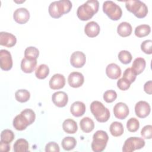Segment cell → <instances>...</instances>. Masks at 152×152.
Returning <instances> with one entry per match:
<instances>
[{"label":"cell","mask_w":152,"mask_h":152,"mask_svg":"<svg viewBox=\"0 0 152 152\" xmlns=\"http://www.w3.org/2000/svg\"><path fill=\"white\" fill-rule=\"evenodd\" d=\"M99 3L96 0H88L78 7L77 10L78 18L82 21L91 19L99 10Z\"/></svg>","instance_id":"6da1fadb"},{"label":"cell","mask_w":152,"mask_h":152,"mask_svg":"<svg viewBox=\"0 0 152 152\" xmlns=\"http://www.w3.org/2000/svg\"><path fill=\"white\" fill-rule=\"evenodd\" d=\"M72 8V2L69 0H60L50 4L48 8L49 15L54 18H60L69 12Z\"/></svg>","instance_id":"7a4b0ae2"},{"label":"cell","mask_w":152,"mask_h":152,"mask_svg":"<svg viewBox=\"0 0 152 152\" xmlns=\"http://www.w3.org/2000/svg\"><path fill=\"white\" fill-rule=\"evenodd\" d=\"M90 110L96 119L99 122H106L110 118V112L99 101H93L90 104Z\"/></svg>","instance_id":"3957f363"},{"label":"cell","mask_w":152,"mask_h":152,"mask_svg":"<svg viewBox=\"0 0 152 152\" xmlns=\"http://www.w3.org/2000/svg\"><path fill=\"white\" fill-rule=\"evenodd\" d=\"M125 7L128 11L132 12L138 18H144L148 13L147 6L139 0L125 1Z\"/></svg>","instance_id":"277c9868"},{"label":"cell","mask_w":152,"mask_h":152,"mask_svg":"<svg viewBox=\"0 0 152 152\" xmlns=\"http://www.w3.org/2000/svg\"><path fill=\"white\" fill-rule=\"evenodd\" d=\"M109 137L107 132L103 130L97 131L93 135L91 148L94 152L103 151L107 145Z\"/></svg>","instance_id":"5b68a950"},{"label":"cell","mask_w":152,"mask_h":152,"mask_svg":"<svg viewBox=\"0 0 152 152\" xmlns=\"http://www.w3.org/2000/svg\"><path fill=\"white\" fill-rule=\"evenodd\" d=\"M103 11L112 20H119L122 15L121 8L112 1H104L103 4Z\"/></svg>","instance_id":"8992f818"},{"label":"cell","mask_w":152,"mask_h":152,"mask_svg":"<svg viewBox=\"0 0 152 152\" xmlns=\"http://www.w3.org/2000/svg\"><path fill=\"white\" fill-rule=\"evenodd\" d=\"M145 145V141L142 138L131 137L127 138L124 142L122 148L123 152H132L136 150L143 148Z\"/></svg>","instance_id":"52a82bcc"},{"label":"cell","mask_w":152,"mask_h":152,"mask_svg":"<svg viewBox=\"0 0 152 152\" xmlns=\"http://www.w3.org/2000/svg\"><path fill=\"white\" fill-rule=\"evenodd\" d=\"M0 66L1 68L5 71L10 70L12 67V56L7 50H0Z\"/></svg>","instance_id":"ba28073f"},{"label":"cell","mask_w":152,"mask_h":152,"mask_svg":"<svg viewBox=\"0 0 152 152\" xmlns=\"http://www.w3.org/2000/svg\"><path fill=\"white\" fill-rule=\"evenodd\" d=\"M151 107L148 103L141 100L137 102L135 106V112L136 115L140 118H146L150 113Z\"/></svg>","instance_id":"9c48e42d"},{"label":"cell","mask_w":152,"mask_h":152,"mask_svg":"<svg viewBox=\"0 0 152 152\" xmlns=\"http://www.w3.org/2000/svg\"><path fill=\"white\" fill-rule=\"evenodd\" d=\"M86 62L85 54L81 51H75L73 52L70 57L71 65L77 68L83 67Z\"/></svg>","instance_id":"30bf717a"},{"label":"cell","mask_w":152,"mask_h":152,"mask_svg":"<svg viewBox=\"0 0 152 152\" xmlns=\"http://www.w3.org/2000/svg\"><path fill=\"white\" fill-rule=\"evenodd\" d=\"M84 82L83 75L79 72H72L69 74L68 77V84L73 88L81 87Z\"/></svg>","instance_id":"8fae6325"},{"label":"cell","mask_w":152,"mask_h":152,"mask_svg":"<svg viewBox=\"0 0 152 152\" xmlns=\"http://www.w3.org/2000/svg\"><path fill=\"white\" fill-rule=\"evenodd\" d=\"M13 18L17 23L25 24L30 18L29 11L26 8H19L14 11Z\"/></svg>","instance_id":"7c38bea8"},{"label":"cell","mask_w":152,"mask_h":152,"mask_svg":"<svg viewBox=\"0 0 152 152\" xmlns=\"http://www.w3.org/2000/svg\"><path fill=\"white\" fill-rule=\"evenodd\" d=\"M129 110L128 106L123 102L116 103L113 107V113L115 116L119 119H125L129 115Z\"/></svg>","instance_id":"4fadbf2b"},{"label":"cell","mask_w":152,"mask_h":152,"mask_svg":"<svg viewBox=\"0 0 152 152\" xmlns=\"http://www.w3.org/2000/svg\"><path fill=\"white\" fill-rule=\"evenodd\" d=\"M52 100L53 104L59 107H63L66 105L68 102V97L64 91H57L52 96Z\"/></svg>","instance_id":"5bb4252c"},{"label":"cell","mask_w":152,"mask_h":152,"mask_svg":"<svg viewBox=\"0 0 152 152\" xmlns=\"http://www.w3.org/2000/svg\"><path fill=\"white\" fill-rule=\"evenodd\" d=\"M16 42L17 39L14 34L5 31L0 33V45L1 46L11 48L16 44Z\"/></svg>","instance_id":"9a60e30c"},{"label":"cell","mask_w":152,"mask_h":152,"mask_svg":"<svg viewBox=\"0 0 152 152\" xmlns=\"http://www.w3.org/2000/svg\"><path fill=\"white\" fill-rule=\"evenodd\" d=\"M49 84L50 88L52 90L61 89L65 84V77L61 74H55L51 77Z\"/></svg>","instance_id":"2e32d148"},{"label":"cell","mask_w":152,"mask_h":152,"mask_svg":"<svg viewBox=\"0 0 152 152\" xmlns=\"http://www.w3.org/2000/svg\"><path fill=\"white\" fill-rule=\"evenodd\" d=\"M100 28L97 23L95 21H90L86 24L84 27V32L89 37H96L100 33Z\"/></svg>","instance_id":"e0dca14e"},{"label":"cell","mask_w":152,"mask_h":152,"mask_svg":"<svg viewBox=\"0 0 152 152\" xmlns=\"http://www.w3.org/2000/svg\"><path fill=\"white\" fill-rule=\"evenodd\" d=\"M37 65V59L24 58L21 62V69L25 73H31Z\"/></svg>","instance_id":"ac0fdd59"},{"label":"cell","mask_w":152,"mask_h":152,"mask_svg":"<svg viewBox=\"0 0 152 152\" xmlns=\"http://www.w3.org/2000/svg\"><path fill=\"white\" fill-rule=\"evenodd\" d=\"M106 74L109 78L116 80L121 75V69L117 64L111 63L106 66Z\"/></svg>","instance_id":"d6986e66"},{"label":"cell","mask_w":152,"mask_h":152,"mask_svg":"<svg viewBox=\"0 0 152 152\" xmlns=\"http://www.w3.org/2000/svg\"><path fill=\"white\" fill-rule=\"evenodd\" d=\"M86 109V105L83 102L80 101H76L71 104L70 107V112L74 116L80 117L84 114Z\"/></svg>","instance_id":"ffe728a7"},{"label":"cell","mask_w":152,"mask_h":152,"mask_svg":"<svg viewBox=\"0 0 152 152\" xmlns=\"http://www.w3.org/2000/svg\"><path fill=\"white\" fill-rule=\"evenodd\" d=\"M132 28L131 25L126 21L121 23L117 27V33L121 37H125L130 36L132 33Z\"/></svg>","instance_id":"44dd1931"},{"label":"cell","mask_w":152,"mask_h":152,"mask_svg":"<svg viewBox=\"0 0 152 152\" xmlns=\"http://www.w3.org/2000/svg\"><path fill=\"white\" fill-rule=\"evenodd\" d=\"M146 62L143 58L138 57L134 59L133 61L131 69L136 74V75L140 74L143 72L145 68Z\"/></svg>","instance_id":"7402d4cb"},{"label":"cell","mask_w":152,"mask_h":152,"mask_svg":"<svg viewBox=\"0 0 152 152\" xmlns=\"http://www.w3.org/2000/svg\"><path fill=\"white\" fill-rule=\"evenodd\" d=\"M64 131L68 134H75L78 130L77 122L72 119H65L62 124Z\"/></svg>","instance_id":"603a6c76"},{"label":"cell","mask_w":152,"mask_h":152,"mask_svg":"<svg viewBox=\"0 0 152 152\" xmlns=\"http://www.w3.org/2000/svg\"><path fill=\"white\" fill-rule=\"evenodd\" d=\"M80 126L81 129L86 132H91L94 128V123L93 121L89 117H84L80 121Z\"/></svg>","instance_id":"cb8c5ba5"},{"label":"cell","mask_w":152,"mask_h":152,"mask_svg":"<svg viewBox=\"0 0 152 152\" xmlns=\"http://www.w3.org/2000/svg\"><path fill=\"white\" fill-rule=\"evenodd\" d=\"M13 147L14 152H26L28 151L29 144L26 139L19 138L15 142Z\"/></svg>","instance_id":"d4e9b609"},{"label":"cell","mask_w":152,"mask_h":152,"mask_svg":"<svg viewBox=\"0 0 152 152\" xmlns=\"http://www.w3.org/2000/svg\"><path fill=\"white\" fill-rule=\"evenodd\" d=\"M20 115L22 116L28 125L33 124L36 119V114L31 109H24L21 112Z\"/></svg>","instance_id":"484cf974"},{"label":"cell","mask_w":152,"mask_h":152,"mask_svg":"<svg viewBox=\"0 0 152 152\" xmlns=\"http://www.w3.org/2000/svg\"><path fill=\"white\" fill-rule=\"evenodd\" d=\"M110 134L114 137H119L124 133L123 125L119 122L115 121L111 124L109 128Z\"/></svg>","instance_id":"4316f807"},{"label":"cell","mask_w":152,"mask_h":152,"mask_svg":"<svg viewBox=\"0 0 152 152\" xmlns=\"http://www.w3.org/2000/svg\"><path fill=\"white\" fill-rule=\"evenodd\" d=\"M49 74V68L46 64H41L35 70L36 77L40 80L46 78Z\"/></svg>","instance_id":"83f0119b"},{"label":"cell","mask_w":152,"mask_h":152,"mask_svg":"<svg viewBox=\"0 0 152 152\" xmlns=\"http://www.w3.org/2000/svg\"><path fill=\"white\" fill-rule=\"evenodd\" d=\"M151 31L150 26L148 24H141L136 27L135 29V34L138 37H143L147 36Z\"/></svg>","instance_id":"f1b7e54d"},{"label":"cell","mask_w":152,"mask_h":152,"mask_svg":"<svg viewBox=\"0 0 152 152\" xmlns=\"http://www.w3.org/2000/svg\"><path fill=\"white\" fill-rule=\"evenodd\" d=\"M77 144V141L75 138L72 137H65L61 142L62 148L66 151H69L75 148Z\"/></svg>","instance_id":"f546056e"},{"label":"cell","mask_w":152,"mask_h":152,"mask_svg":"<svg viewBox=\"0 0 152 152\" xmlns=\"http://www.w3.org/2000/svg\"><path fill=\"white\" fill-rule=\"evenodd\" d=\"M13 126L17 131H23L26 129L28 126L24 121L22 116L20 115H17L13 119Z\"/></svg>","instance_id":"4dcf8cb0"},{"label":"cell","mask_w":152,"mask_h":152,"mask_svg":"<svg viewBox=\"0 0 152 152\" xmlns=\"http://www.w3.org/2000/svg\"><path fill=\"white\" fill-rule=\"evenodd\" d=\"M15 97L18 102L20 103H24L29 100L30 97V93L27 90L20 89L15 92Z\"/></svg>","instance_id":"1f68e13d"},{"label":"cell","mask_w":152,"mask_h":152,"mask_svg":"<svg viewBox=\"0 0 152 152\" xmlns=\"http://www.w3.org/2000/svg\"><path fill=\"white\" fill-rule=\"evenodd\" d=\"M119 61L124 64H129L132 59V55L131 53L126 50H122L120 51L118 55Z\"/></svg>","instance_id":"d6a6232c"},{"label":"cell","mask_w":152,"mask_h":152,"mask_svg":"<svg viewBox=\"0 0 152 152\" xmlns=\"http://www.w3.org/2000/svg\"><path fill=\"white\" fill-rule=\"evenodd\" d=\"M15 135L10 129H4L1 133V141L10 144L14 139Z\"/></svg>","instance_id":"836d02e7"},{"label":"cell","mask_w":152,"mask_h":152,"mask_svg":"<svg viewBox=\"0 0 152 152\" xmlns=\"http://www.w3.org/2000/svg\"><path fill=\"white\" fill-rule=\"evenodd\" d=\"M140 127V122L135 118H131L126 122V128L128 131L135 132L138 131Z\"/></svg>","instance_id":"e575fe53"},{"label":"cell","mask_w":152,"mask_h":152,"mask_svg":"<svg viewBox=\"0 0 152 152\" xmlns=\"http://www.w3.org/2000/svg\"><path fill=\"white\" fill-rule=\"evenodd\" d=\"M39 55V51L38 49L34 46H30L24 50V57L31 59H36Z\"/></svg>","instance_id":"d590c367"},{"label":"cell","mask_w":152,"mask_h":152,"mask_svg":"<svg viewBox=\"0 0 152 152\" xmlns=\"http://www.w3.org/2000/svg\"><path fill=\"white\" fill-rule=\"evenodd\" d=\"M136 77H137V75L133 71L131 68H128L125 70L123 74L122 78H124V79H125L131 84L135 81Z\"/></svg>","instance_id":"8d00e7d4"},{"label":"cell","mask_w":152,"mask_h":152,"mask_svg":"<svg viewBox=\"0 0 152 152\" xmlns=\"http://www.w3.org/2000/svg\"><path fill=\"white\" fill-rule=\"evenodd\" d=\"M117 98V93L113 90L106 91L103 94V99L107 103H112Z\"/></svg>","instance_id":"74e56055"},{"label":"cell","mask_w":152,"mask_h":152,"mask_svg":"<svg viewBox=\"0 0 152 152\" xmlns=\"http://www.w3.org/2000/svg\"><path fill=\"white\" fill-rule=\"evenodd\" d=\"M151 45H152L151 40H145L143 41L141 44V49L145 53L150 55L152 53Z\"/></svg>","instance_id":"f35d334b"},{"label":"cell","mask_w":152,"mask_h":152,"mask_svg":"<svg viewBox=\"0 0 152 152\" xmlns=\"http://www.w3.org/2000/svg\"><path fill=\"white\" fill-rule=\"evenodd\" d=\"M141 135L145 139H151L152 138V126L151 125L144 126L141 131Z\"/></svg>","instance_id":"ab89813d"},{"label":"cell","mask_w":152,"mask_h":152,"mask_svg":"<svg viewBox=\"0 0 152 152\" xmlns=\"http://www.w3.org/2000/svg\"><path fill=\"white\" fill-rule=\"evenodd\" d=\"M130 86H131V83L127 80H126L125 79H124V78H121L119 79L118 81H117L118 87L121 90H122V91H125L128 90L130 87Z\"/></svg>","instance_id":"60d3db41"},{"label":"cell","mask_w":152,"mask_h":152,"mask_svg":"<svg viewBox=\"0 0 152 152\" xmlns=\"http://www.w3.org/2000/svg\"><path fill=\"white\" fill-rule=\"evenodd\" d=\"M60 151L59 147L58 144L53 141H51L48 142L45 147V151L49 152V151H55V152H59Z\"/></svg>","instance_id":"b9f144b4"},{"label":"cell","mask_w":152,"mask_h":152,"mask_svg":"<svg viewBox=\"0 0 152 152\" xmlns=\"http://www.w3.org/2000/svg\"><path fill=\"white\" fill-rule=\"evenodd\" d=\"M144 91L148 94H151L152 93V81L149 80L148 81L146 82L144 86Z\"/></svg>","instance_id":"7bdbcfd3"},{"label":"cell","mask_w":152,"mask_h":152,"mask_svg":"<svg viewBox=\"0 0 152 152\" xmlns=\"http://www.w3.org/2000/svg\"><path fill=\"white\" fill-rule=\"evenodd\" d=\"M0 150L2 152H8L10 150V145L8 143L0 141Z\"/></svg>","instance_id":"ee69618b"}]
</instances>
